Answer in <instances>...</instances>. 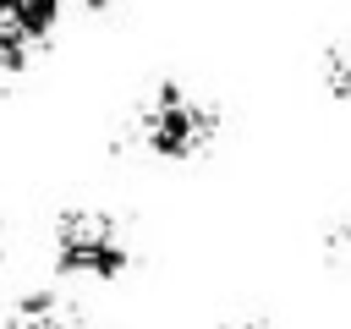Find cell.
<instances>
[{
	"label": "cell",
	"mask_w": 351,
	"mask_h": 329,
	"mask_svg": "<svg viewBox=\"0 0 351 329\" xmlns=\"http://www.w3.org/2000/svg\"><path fill=\"white\" fill-rule=\"evenodd\" d=\"M219 126H225L219 104L197 99L176 77H159L154 93L132 110V143L154 159H203L219 143Z\"/></svg>",
	"instance_id": "cell-1"
},
{
	"label": "cell",
	"mask_w": 351,
	"mask_h": 329,
	"mask_svg": "<svg viewBox=\"0 0 351 329\" xmlns=\"http://www.w3.org/2000/svg\"><path fill=\"white\" fill-rule=\"evenodd\" d=\"M49 263H55V280L115 285L132 269V236L110 208L77 203V208H60L49 230Z\"/></svg>",
	"instance_id": "cell-2"
},
{
	"label": "cell",
	"mask_w": 351,
	"mask_h": 329,
	"mask_svg": "<svg viewBox=\"0 0 351 329\" xmlns=\"http://www.w3.org/2000/svg\"><path fill=\"white\" fill-rule=\"evenodd\" d=\"M71 0H0V88L16 82L55 38Z\"/></svg>",
	"instance_id": "cell-3"
},
{
	"label": "cell",
	"mask_w": 351,
	"mask_h": 329,
	"mask_svg": "<svg viewBox=\"0 0 351 329\" xmlns=\"http://www.w3.org/2000/svg\"><path fill=\"white\" fill-rule=\"evenodd\" d=\"M0 329H88L82 324V313L60 296V291H27V296H16L5 313H0Z\"/></svg>",
	"instance_id": "cell-4"
},
{
	"label": "cell",
	"mask_w": 351,
	"mask_h": 329,
	"mask_svg": "<svg viewBox=\"0 0 351 329\" xmlns=\"http://www.w3.org/2000/svg\"><path fill=\"white\" fill-rule=\"evenodd\" d=\"M318 77H324V93H329L335 104H346V110H351V38H340V44H329V49H324Z\"/></svg>",
	"instance_id": "cell-5"
},
{
	"label": "cell",
	"mask_w": 351,
	"mask_h": 329,
	"mask_svg": "<svg viewBox=\"0 0 351 329\" xmlns=\"http://www.w3.org/2000/svg\"><path fill=\"white\" fill-rule=\"evenodd\" d=\"M324 252H329L335 263H351V214L329 225V241H324Z\"/></svg>",
	"instance_id": "cell-6"
},
{
	"label": "cell",
	"mask_w": 351,
	"mask_h": 329,
	"mask_svg": "<svg viewBox=\"0 0 351 329\" xmlns=\"http://www.w3.org/2000/svg\"><path fill=\"white\" fill-rule=\"evenodd\" d=\"M225 329H274L269 318H236V324H225Z\"/></svg>",
	"instance_id": "cell-7"
},
{
	"label": "cell",
	"mask_w": 351,
	"mask_h": 329,
	"mask_svg": "<svg viewBox=\"0 0 351 329\" xmlns=\"http://www.w3.org/2000/svg\"><path fill=\"white\" fill-rule=\"evenodd\" d=\"M82 11H110V0H77Z\"/></svg>",
	"instance_id": "cell-8"
},
{
	"label": "cell",
	"mask_w": 351,
	"mask_h": 329,
	"mask_svg": "<svg viewBox=\"0 0 351 329\" xmlns=\"http://www.w3.org/2000/svg\"><path fill=\"white\" fill-rule=\"evenodd\" d=\"M0 247H5V219H0Z\"/></svg>",
	"instance_id": "cell-9"
}]
</instances>
